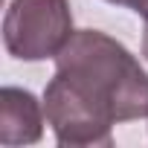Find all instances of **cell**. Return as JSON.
I'll list each match as a JSON object with an SVG mask.
<instances>
[{
  "label": "cell",
  "mask_w": 148,
  "mask_h": 148,
  "mask_svg": "<svg viewBox=\"0 0 148 148\" xmlns=\"http://www.w3.org/2000/svg\"><path fill=\"white\" fill-rule=\"evenodd\" d=\"M55 73L96 102L113 122L148 116V76L139 61L99 29L73 32L55 55Z\"/></svg>",
  "instance_id": "cell-1"
},
{
  "label": "cell",
  "mask_w": 148,
  "mask_h": 148,
  "mask_svg": "<svg viewBox=\"0 0 148 148\" xmlns=\"http://www.w3.org/2000/svg\"><path fill=\"white\" fill-rule=\"evenodd\" d=\"M44 134V113L38 99L21 87L0 90V145L18 148L32 145Z\"/></svg>",
  "instance_id": "cell-4"
},
{
  "label": "cell",
  "mask_w": 148,
  "mask_h": 148,
  "mask_svg": "<svg viewBox=\"0 0 148 148\" xmlns=\"http://www.w3.org/2000/svg\"><path fill=\"white\" fill-rule=\"evenodd\" d=\"M44 113L52 125L58 145L67 148H87V145H110L116 125L96 102H90L82 90H76L61 73H55L44 93Z\"/></svg>",
  "instance_id": "cell-3"
},
{
  "label": "cell",
  "mask_w": 148,
  "mask_h": 148,
  "mask_svg": "<svg viewBox=\"0 0 148 148\" xmlns=\"http://www.w3.org/2000/svg\"><path fill=\"white\" fill-rule=\"evenodd\" d=\"M113 6H125V9H134L136 15H142L148 21V0H108Z\"/></svg>",
  "instance_id": "cell-5"
},
{
  "label": "cell",
  "mask_w": 148,
  "mask_h": 148,
  "mask_svg": "<svg viewBox=\"0 0 148 148\" xmlns=\"http://www.w3.org/2000/svg\"><path fill=\"white\" fill-rule=\"evenodd\" d=\"M142 55L148 58V21H145V35H142Z\"/></svg>",
  "instance_id": "cell-6"
},
{
  "label": "cell",
  "mask_w": 148,
  "mask_h": 148,
  "mask_svg": "<svg viewBox=\"0 0 148 148\" xmlns=\"http://www.w3.org/2000/svg\"><path fill=\"white\" fill-rule=\"evenodd\" d=\"M73 38L67 0H12L3 18L6 52L21 61L55 58Z\"/></svg>",
  "instance_id": "cell-2"
}]
</instances>
